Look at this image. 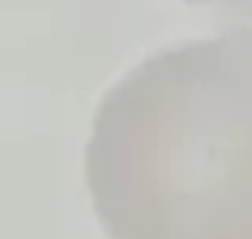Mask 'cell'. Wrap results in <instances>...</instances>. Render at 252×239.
Returning a JSON list of instances; mask_svg holds the SVG:
<instances>
[{"label": "cell", "instance_id": "cell-1", "mask_svg": "<svg viewBox=\"0 0 252 239\" xmlns=\"http://www.w3.org/2000/svg\"><path fill=\"white\" fill-rule=\"evenodd\" d=\"M120 239H252V29L152 54L117 91Z\"/></svg>", "mask_w": 252, "mask_h": 239}]
</instances>
